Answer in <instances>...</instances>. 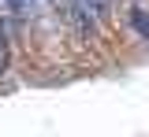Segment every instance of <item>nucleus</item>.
Here are the masks:
<instances>
[{
	"label": "nucleus",
	"mask_w": 149,
	"mask_h": 137,
	"mask_svg": "<svg viewBox=\"0 0 149 137\" xmlns=\"http://www.w3.org/2000/svg\"><path fill=\"white\" fill-rule=\"evenodd\" d=\"M130 26H134L138 37L149 41V11H146V8H130Z\"/></svg>",
	"instance_id": "nucleus-1"
},
{
	"label": "nucleus",
	"mask_w": 149,
	"mask_h": 137,
	"mask_svg": "<svg viewBox=\"0 0 149 137\" xmlns=\"http://www.w3.org/2000/svg\"><path fill=\"white\" fill-rule=\"evenodd\" d=\"M8 67V48H4V37H0V71Z\"/></svg>",
	"instance_id": "nucleus-3"
},
{
	"label": "nucleus",
	"mask_w": 149,
	"mask_h": 137,
	"mask_svg": "<svg viewBox=\"0 0 149 137\" xmlns=\"http://www.w3.org/2000/svg\"><path fill=\"white\" fill-rule=\"evenodd\" d=\"M86 4H90L93 11H104V8H108V0H86Z\"/></svg>",
	"instance_id": "nucleus-2"
}]
</instances>
